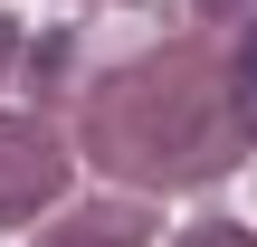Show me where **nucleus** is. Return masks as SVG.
Instances as JSON below:
<instances>
[{"instance_id":"obj_1","label":"nucleus","mask_w":257,"mask_h":247,"mask_svg":"<svg viewBox=\"0 0 257 247\" xmlns=\"http://www.w3.org/2000/svg\"><path fill=\"white\" fill-rule=\"evenodd\" d=\"M38 190H57V152H48L29 124H10V114H0V219L38 209Z\"/></svg>"},{"instance_id":"obj_2","label":"nucleus","mask_w":257,"mask_h":247,"mask_svg":"<svg viewBox=\"0 0 257 247\" xmlns=\"http://www.w3.org/2000/svg\"><path fill=\"white\" fill-rule=\"evenodd\" d=\"M229 95H238V124L257 133V29L238 38V67H229Z\"/></svg>"},{"instance_id":"obj_3","label":"nucleus","mask_w":257,"mask_h":247,"mask_svg":"<svg viewBox=\"0 0 257 247\" xmlns=\"http://www.w3.org/2000/svg\"><path fill=\"white\" fill-rule=\"evenodd\" d=\"M67 247H114V238H95V228H76V238H67Z\"/></svg>"}]
</instances>
